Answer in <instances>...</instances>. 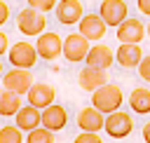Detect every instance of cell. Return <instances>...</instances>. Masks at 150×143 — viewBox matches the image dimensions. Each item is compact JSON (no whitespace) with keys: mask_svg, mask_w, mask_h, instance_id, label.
<instances>
[{"mask_svg":"<svg viewBox=\"0 0 150 143\" xmlns=\"http://www.w3.org/2000/svg\"><path fill=\"white\" fill-rule=\"evenodd\" d=\"M80 35L84 38V40H89V42H98L103 35H105V30H108V26L103 23V19L98 16V14H84L80 21Z\"/></svg>","mask_w":150,"mask_h":143,"instance_id":"obj_13","label":"cell"},{"mask_svg":"<svg viewBox=\"0 0 150 143\" xmlns=\"http://www.w3.org/2000/svg\"><path fill=\"white\" fill-rule=\"evenodd\" d=\"M14 127L19 131H26V134L38 129L40 127V110L33 108V105H21L14 115Z\"/></svg>","mask_w":150,"mask_h":143,"instance_id":"obj_17","label":"cell"},{"mask_svg":"<svg viewBox=\"0 0 150 143\" xmlns=\"http://www.w3.org/2000/svg\"><path fill=\"white\" fill-rule=\"evenodd\" d=\"M7 59L12 63V68H23V70H30L35 63H38V52L30 42L21 40L16 45H12L7 49Z\"/></svg>","mask_w":150,"mask_h":143,"instance_id":"obj_3","label":"cell"},{"mask_svg":"<svg viewBox=\"0 0 150 143\" xmlns=\"http://www.w3.org/2000/svg\"><path fill=\"white\" fill-rule=\"evenodd\" d=\"M89 40H84L80 33H70V35H66L63 38V47H61V54L66 56V61H70V63H80V61H84V56H87V52H89Z\"/></svg>","mask_w":150,"mask_h":143,"instance_id":"obj_7","label":"cell"},{"mask_svg":"<svg viewBox=\"0 0 150 143\" xmlns=\"http://www.w3.org/2000/svg\"><path fill=\"white\" fill-rule=\"evenodd\" d=\"M21 105H23L21 96H16V94H12L7 89H0V115L2 117H14Z\"/></svg>","mask_w":150,"mask_h":143,"instance_id":"obj_20","label":"cell"},{"mask_svg":"<svg viewBox=\"0 0 150 143\" xmlns=\"http://www.w3.org/2000/svg\"><path fill=\"white\" fill-rule=\"evenodd\" d=\"M145 38V26L141 19L136 16H127L120 26H117V40L122 45H138Z\"/></svg>","mask_w":150,"mask_h":143,"instance_id":"obj_9","label":"cell"},{"mask_svg":"<svg viewBox=\"0 0 150 143\" xmlns=\"http://www.w3.org/2000/svg\"><path fill=\"white\" fill-rule=\"evenodd\" d=\"M105 82H108V73L101 70V68L84 66V68L77 73V84H80V89H84V91H96V89L103 87Z\"/></svg>","mask_w":150,"mask_h":143,"instance_id":"obj_14","label":"cell"},{"mask_svg":"<svg viewBox=\"0 0 150 143\" xmlns=\"http://www.w3.org/2000/svg\"><path fill=\"white\" fill-rule=\"evenodd\" d=\"M145 35H148V38H150V23H148V26H145Z\"/></svg>","mask_w":150,"mask_h":143,"instance_id":"obj_30","label":"cell"},{"mask_svg":"<svg viewBox=\"0 0 150 143\" xmlns=\"http://www.w3.org/2000/svg\"><path fill=\"white\" fill-rule=\"evenodd\" d=\"M23 141H26V143H54L56 138H54V131H49V129H45V127H38V129L28 131V136H26Z\"/></svg>","mask_w":150,"mask_h":143,"instance_id":"obj_21","label":"cell"},{"mask_svg":"<svg viewBox=\"0 0 150 143\" xmlns=\"http://www.w3.org/2000/svg\"><path fill=\"white\" fill-rule=\"evenodd\" d=\"M129 105H131L134 113L148 115V113H150V89H145V87L131 89V94H129Z\"/></svg>","mask_w":150,"mask_h":143,"instance_id":"obj_19","label":"cell"},{"mask_svg":"<svg viewBox=\"0 0 150 143\" xmlns=\"http://www.w3.org/2000/svg\"><path fill=\"white\" fill-rule=\"evenodd\" d=\"M115 59L124 68H136L143 59V49H141V45H120L115 52Z\"/></svg>","mask_w":150,"mask_h":143,"instance_id":"obj_18","label":"cell"},{"mask_svg":"<svg viewBox=\"0 0 150 143\" xmlns=\"http://www.w3.org/2000/svg\"><path fill=\"white\" fill-rule=\"evenodd\" d=\"M103 120H105V115L98 113V110L91 108V105H87V108H82V110L77 113V127H80V131L98 134V131L103 129Z\"/></svg>","mask_w":150,"mask_h":143,"instance_id":"obj_16","label":"cell"},{"mask_svg":"<svg viewBox=\"0 0 150 143\" xmlns=\"http://www.w3.org/2000/svg\"><path fill=\"white\" fill-rule=\"evenodd\" d=\"M16 28L23 33V35H30V38H38L45 33L47 28V19L42 12L33 9V7H23L19 14H16Z\"/></svg>","mask_w":150,"mask_h":143,"instance_id":"obj_2","label":"cell"},{"mask_svg":"<svg viewBox=\"0 0 150 143\" xmlns=\"http://www.w3.org/2000/svg\"><path fill=\"white\" fill-rule=\"evenodd\" d=\"M0 143H23V131H19L14 124L0 127Z\"/></svg>","mask_w":150,"mask_h":143,"instance_id":"obj_22","label":"cell"},{"mask_svg":"<svg viewBox=\"0 0 150 143\" xmlns=\"http://www.w3.org/2000/svg\"><path fill=\"white\" fill-rule=\"evenodd\" d=\"M56 2L59 0H28V7H33V9H38V12H52L54 7H56Z\"/></svg>","mask_w":150,"mask_h":143,"instance_id":"obj_23","label":"cell"},{"mask_svg":"<svg viewBox=\"0 0 150 143\" xmlns=\"http://www.w3.org/2000/svg\"><path fill=\"white\" fill-rule=\"evenodd\" d=\"M103 129L110 138H127L131 131H134V120L129 113L124 110H115L110 115H105L103 120Z\"/></svg>","mask_w":150,"mask_h":143,"instance_id":"obj_4","label":"cell"},{"mask_svg":"<svg viewBox=\"0 0 150 143\" xmlns=\"http://www.w3.org/2000/svg\"><path fill=\"white\" fill-rule=\"evenodd\" d=\"M35 52H38V59H45V61H54L61 56V47H63V40L59 33L54 30H45L42 35H38V42L33 45Z\"/></svg>","mask_w":150,"mask_h":143,"instance_id":"obj_5","label":"cell"},{"mask_svg":"<svg viewBox=\"0 0 150 143\" xmlns=\"http://www.w3.org/2000/svg\"><path fill=\"white\" fill-rule=\"evenodd\" d=\"M136 7H138V12H141V14L150 16V0H136Z\"/></svg>","mask_w":150,"mask_h":143,"instance_id":"obj_28","label":"cell"},{"mask_svg":"<svg viewBox=\"0 0 150 143\" xmlns=\"http://www.w3.org/2000/svg\"><path fill=\"white\" fill-rule=\"evenodd\" d=\"M98 16L103 19L105 26H120L129 16V7L124 0H103L98 7Z\"/></svg>","mask_w":150,"mask_h":143,"instance_id":"obj_10","label":"cell"},{"mask_svg":"<svg viewBox=\"0 0 150 143\" xmlns=\"http://www.w3.org/2000/svg\"><path fill=\"white\" fill-rule=\"evenodd\" d=\"M0 73H2V61H0Z\"/></svg>","mask_w":150,"mask_h":143,"instance_id":"obj_31","label":"cell"},{"mask_svg":"<svg viewBox=\"0 0 150 143\" xmlns=\"http://www.w3.org/2000/svg\"><path fill=\"white\" fill-rule=\"evenodd\" d=\"M54 12H56L59 23H63V26H75L84 16V7L80 0H59Z\"/></svg>","mask_w":150,"mask_h":143,"instance_id":"obj_12","label":"cell"},{"mask_svg":"<svg viewBox=\"0 0 150 143\" xmlns=\"http://www.w3.org/2000/svg\"><path fill=\"white\" fill-rule=\"evenodd\" d=\"M124 103V94L120 84L105 82L103 87H98L96 91H91V108H96L103 115H110L115 110H120V105Z\"/></svg>","mask_w":150,"mask_h":143,"instance_id":"obj_1","label":"cell"},{"mask_svg":"<svg viewBox=\"0 0 150 143\" xmlns=\"http://www.w3.org/2000/svg\"><path fill=\"white\" fill-rule=\"evenodd\" d=\"M136 68H138V75H141V80L150 82V54H143V59H141V63H138Z\"/></svg>","mask_w":150,"mask_h":143,"instance_id":"obj_25","label":"cell"},{"mask_svg":"<svg viewBox=\"0 0 150 143\" xmlns=\"http://www.w3.org/2000/svg\"><path fill=\"white\" fill-rule=\"evenodd\" d=\"M33 82H35V80H33L30 70H23V68H12V70H7V73L2 75V89L12 91V94H16V96H23V94L30 89Z\"/></svg>","mask_w":150,"mask_h":143,"instance_id":"obj_6","label":"cell"},{"mask_svg":"<svg viewBox=\"0 0 150 143\" xmlns=\"http://www.w3.org/2000/svg\"><path fill=\"white\" fill-rule=\"evenodd\" d=\"M68 124V110L59 103L47 105L45 110H40V127L49 129V131H61Z\"/></svg>","mask_w":150,"mask_h":143,"instance_id":"obj_11","label":"cell"},{"mask_svg":"<svg viewBox=\"0 0 150 143\" xmlns=\"http://www.w3.org/2000/svg\"><path fill=\"white\" fill-rule=\"evenodd\" d=\"M73 143H103V138L98 136V134H89V131H80L75 138H73Z\"/></svg>","mask_w":150,"mask_h":143,"instance_id":"obj_24","label":"cell"},{"mask_svg":"<svg viewBox=\"0 0 150 143\" xmlns=\"http://www.w3.org/2000/svg\"><path fill=\"white\" fill-rule=\"evenodd\" d=\"M26 98H28V105H33L38 110H45L47 105H52L56 101V89L47 82H33L30 89L26 91Z\"/></svg>","mask_w":150,"mask_h":143,"instance_id":"obj_8","label":"cell"},{"mask_svg":"<svg viewBox=\"0 0 150 143\" xmlns=\"http://www.w3.org/2000/svg\"><path fill=\"white\" fill-rule=\"evenodd\" d=\"M112 59H115V54H112V49L108 45H91L89 52H87V56H84V63L91 66V68L108 70L112 66Z\"/></svg>","mask_w":150,"mask_h":143,"instance_id":"obj_15","label":"cell"},{"mask_svg":"<svg viewBox=\"0 0 150 143\" xmlns=\"http://www.w3.org/2000/svg\"><path fill=\"white\" fill-rule=\"evenodd\" d=\"M7 49H9V38H7L5 30H0V56L7 54Z\"/></svg>","mask_w":150,"mask_h":143,"instance_id":"obj_27","label":"cell"},{"mask_svg":"<svg viewBox=\"0 0 150 143\" xmlns=\"http://www.w3.org/2000/svg\"><path fill=\"white\" fill-rule=\"evenodd\" d=\"M7 19H9V5L5 0H0V26H5Z\"/></svg>","mask_w":150,"mask_h":143,"instance_id":"obj_26","label":"cell"},{"mask_svg":"<svg viewBox=\"0 0 150 143\" xmlns=\"http://www.w3.org/2000/svg\"><path fill=\"white\" fill-rule=\"evenodd\" d=\"M143 141L150 143V122H145V127H143Z\"/></svg>","mask_w":150,"mask_h":143,"instance_id":"obj_29","label":"cell"}]
</instances>
